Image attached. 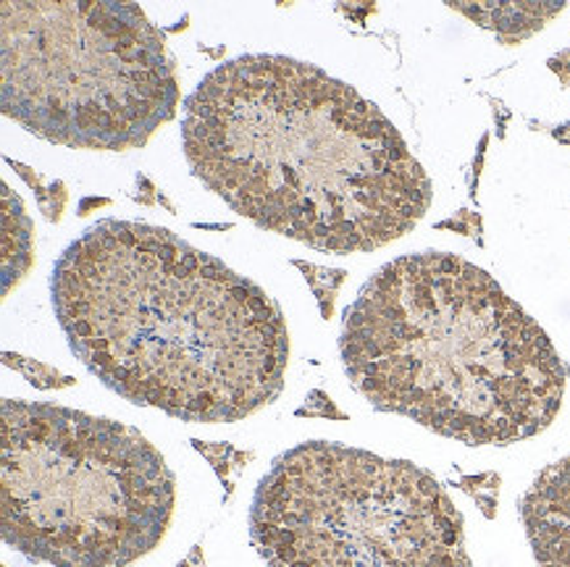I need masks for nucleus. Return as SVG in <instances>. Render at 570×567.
Instances as JSON below:
<instances>
[{"mask_svg":"<svg viewBox=\"0 0 570 567\" xmlns=\"http://www.w3.org/2000/svg\"><path fill=\"white\" fill-rule=\"evenodd\" d=\"M181 148L234 213L334 256L394 242L431 206V179L379 106L287 56H239L203 77Z\"/></svg>","mask_w":570,"mask_h":567,"instance_id":"obj_2","label":"nucleus"},{"mask_svg":"<svg viewBox=\"0 0 570 567\" xmlns=\"http://www.w3.org/2000/svg\"><path fill=\"white\" fill-rule=\"evenodd\" d=\"M3 362L9 368H17L19 374H24L27 381L38 389H63V387H71V384H75V378L71 376H61L56 368L42 366V362H38V360H27V358H19V355L6 352Z\"/></svg>","mask_w":570,"mask_h":567,"instance_id":"obj_11","label":"nucleus"},{"mask_svg":"<svg viewBox=\"0 0 570 567\" xmlns=\"http://www.w3.org/2000/svg\"><path fill=\"white\" fill-rule=\"evenodd\" d=\"M177 478L137 428L0 402V534L29 563L127 567L169 530Z\"/></svg>","mask_w":570,"mask_h":567,"instance_id":"obj_4","label":"nucleus"},{"mask_svg":"<svg viewBox=\"0 0 570 567\" xmlns=\"http://www.w3.org/2000/svg\"><path fill=\"white\" fill-rule=\"evenodd\" d=\"M50 300L71 352L131 405L237 424L284 389L279 305L164 227L92 223L56 260Z\"/></svg>","mask_w":570,"mask_h":567,"instance_id":"obj_1","label":"nucleus"},{"mask_svg":"<svg viewBox=\"0 0 570 567\" xmlns=\"http://www.w3.org/2000/svg\"><path fill=\"white\" fill-rule=\"evenodd\" d=\"M521 520L542 567H570V455L552 462L525 491Z\"/></svg>","mask_w":570,"mask_h":567,"instance_id":"obj_7","label":"nucleus"},{"mask_svg":"<svg viewBox=\"0 0 570 567\" xmlns=\"http://www.w3.org/2000/svg\"><path fill=\"white\" fill-rule=\"evenodd\" d=\"M342 366L376 410L463 445H513L560 412L568 368L542 326L450 252L379 268L345 310Z\"/></svg>","mask_w":570,"mask_h":567,"instance_id":"obj_3","label":"nucleus"},{"mask_svg":"<svg viewBox=\"0 0 570 567\" xmlns=\"http://www.w3.org/2000/svg\"><path fill=\"white\" fill-rule=\"evenodd\" d=\"M297 268L305 273V279H308L313 295L318 297L321 316L332 318L334 297H337L340 284L345 281V271H334V268H324V266H308V263H299V260H297Z\"/></svg>","mask_w":570,"mask_h":567,"instance_id":"obj_10","label":"nucleus"},{"mask_svg":"<svg viewBox=\"0 0 570 567\" xmlns=\"http://www.w3.org/2000/svg\"><path fill=\"white\" fill-rule=\"evenodd\" d=\"M0 56L3 116L53 145L135 150L177 116V61L135 3L6 0Z\"/></svg>","mask_w":570,"mask_h":567,"instance_id":"obj_5","label":"nucleus"},{"mask_svg":"<svg viewBox=\"0 0 570 567\" xmlns=\"http://www.w3.org/2000/svg\"><path fill=\"white\" fill-rule=\"evenodd\" d=\"M32 263V221L9 185H3V295L24 279Z\"/></svg>","mask_w":570,"mask_h":567,"instance_id":"obj_9","label":"nucleus"},{"mask_svg":"<svg viewBox=\"0 0 570 567\" xmlns=\"http://www.w3.org/2000/svg\"><path fill=\"white\" fill-rule=\"evenodd\" d=\"M450 9L476 21L479 27L492 29L505 46H518L558 17L566 3H450Z\"/></svg>","mask_w":570,"mask_h":567,"instance_id":"obj_8","label":"nucleus"},{"mask_svg":"<svg viewBox=\"0 0 570 567\" xmlns=\"http://www.w3.org/2000/svg\"><path fill=\"white\" fill-rule=\"evenodd\" d=\"M250 539L268 567H471L463 515L429 470L332 441L276 457Z\"/></svg>","mask_w":570,"mask_h":567,"instance_id":"obj_6","label":"nucleus"}]
</instances>
